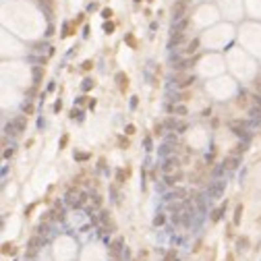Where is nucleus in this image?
Masks as SVG:
<instances>
[{"label": "nucleus", "mask_w": 261, "mask_h": 261, "mask_svg": "<svg viewBox=\"0 0 261 261\" xmlns=\"http://www.w3.org/2000/svg\"><path fill=\"white\" fill-rule=\"evenodd\" d=\"M241 207H236V216H234V222H236V224H238V222H241Z\"/></svg>", "instance_id": "20"}, {"label": "nucleus", "mask_w": 261, "mask_h": 261, "mask_svg": "<svg viewBox=\"0 0 261 261\" xmlns=\"http://www.w3.org/2000/svg\"><path fill=\"white\" fill-rule=\"evenodd\" d=\"M230 129H232L234 135H238V137L245 139V143L249 141V133H247V124L241 122V120H234V122H230Z\"/></svg>", "instance_id": "1"}, {"label": "nucleus", "mask_w": 261, "mask_h": 261, "mask_svg": "<svg viewBox=\"0 0 261 261\" xmlns=\"http://www.w3.org/2000/svg\"><path fill=\"white\" fill-rule=\"evenodd\" d=\"M23 112H27V114H31V112H33V106H31L29 102H23Z\"/></svg>", "instance_id": "17"}, {"label": "nucleus", "mask_w": 261, "mask_h": 261, "mask_svg": "<svg viewBox=\"0 0 261 261\" xmlns=\"http://www.w3.org/2000/svg\"><path fill=\"white\" fill-rule=\"evenodd\" d=\"M145 149H151V139H145Z\"/></svg>", "instance_id": "23"}, {"label": "nucleus", "mask_w": 261, "mask_h": 261, "mask_svg": "<svg viewBox=\"0 0 261 261\" xmlns=\"http://www.w3.org/2000/svg\"><path fill=\"white\" fill-rule=\"evenodd\" d=\"M182 15H185V2L180 0V2L174 4V21H180V19H182Z\"/></svg>", "instance_id": "6"}, {"label": "nucleus", "mask_w": 261, "mask_h": 261, "mask_svg": "<svg viewBox=\"0 0 261 261\" xmlns=\"http://www.w3.org/2000/svg\"><path fill=\"white\" fill-rule=\"evenodd\" d=\"M126 133H129V135H130V133H135V126H133V124H129V126H126Z\"/></svg>", "instance_id": "24"}, {"label": "nucleus", "mask_w": 261, "mask_h": 261, "mask_svg": "<svg viewBox=\"0 0 261 261\" xmlns=\"http://www.w3.org/2000/svg\"><path fill=\"white\" fill-rule=\"evenodd\" d=\"M174 114H176V116H185V114H186V106H174Z\"/></svg>", "instance_id": "13"}, {"label": "nucleus", "mask_w": 261, "mask_h": 261, "mask_svg": "<svg viewBox=\"0 0 261 261\" xmlns=\"http://www.w3.org/2000/svg\"><path fill=\"white\" fill-rule=\"evenodd\" d=\"M4 130H6L8 135H17L19 130H17V126H15V122H8L6 126H4Z\"/></svg>", "instance_id": "11"}, {"label": "nucleus", "mask_w": 261, "mask_h": 261, "mask_svg": "<svg viewBox=\"0 0 261 261\" xmlns=\"http://www.w3.org/2000/svg\"><path fill=\"white\" fill-rule=\"evenodd\" d=\"M251 118H253V124H261V108H251Z\"/></svg>", "instance_id": "7"}, {"label": "nucleus", "mask_w": 261, "mask_h": 261, "mask_svg": "<svg viewBox=\"0 0 261 261\" xmlns=\"http://www.w3.org/2000/svg\"><path fill=\"white\" fill-rule=\"evenodd\" d=\"M224 180H216V182H212V185L207 186V193L212 195V197H220L222 193H224Z\"/></svg>", "instance_id": "2"}, {"label": "nucleus", "mask_w": 261, "mask_h": 261, "mask_svg": "<svg viewBox=\"0 0 261 261\" xmlns=\"http://www.w3.org/2000/svg\"><path fill=\"white\" fill-rule=\"evenodd\" d=\"M253 85H255V89H257V91L261 93V79H255V81H253Z\"/></svg>", "instance_id": "21"}, {"label": "nucleus", "mask_w": 261, "mask_h": 261, "mask_svg": "<svg viewBox=\"0 0 261 261\" xmlns=\"http://www.w3.org/2000/svg\"><path fill=\"white\" fill-rule=\"evenodd\" d=\"M176 168H178V160H176V158H168L164 164H162V170H164L166 174H170V172L176 170Z\"/></svg>", "instance_id": "4"}, {"label": "nucleus", "mask_w": 261, "mask_h": 261, "mask_svg": "<svg viewBox=\"0 0 261 261\" xmlns=\"http://www.w3.org/2000/svg\"><path fill=\"white\" fill-rule=\"evenodd\" d=\"M13 122H15V126H17V130H19V133H21V130H25V118H23V116L17 118V120H13Z\"/></svg>", "instance_id": "10"}, {"label": "nucleus", "mask_w": 261, "mask_h": 261, "mask_svg": "<svg viewBox=\"0 0 261 261\" xmlns=\"http://www.w3.org/2000/svg\"><path fill=\"white\" fill-rule=\"evenodd\" d=\"M120 245H122V241H114V242H112V253H118V251H120Z\"/></svg>", "instance_id": "18"}, {"label": "nucleus", "mask_w": 261, "mask_h": 261, "mask_svg": "<svg viewBox=\"0 0 261 261\" xmlns=\"http://www.w3.org/2000/svg\"><path fill=\"white\" fill-rule=\"evenodd\" d=\"M44 75V71L41 69H33V79H35V83H40V77Z\"/></svg>", "instance_id": "16"}, {"label": "nucleus", "mask_w": 261, "mask_h": 261, "mask_svg": "<svg viewBox=\"0 0 261 261\" xmlns=\"http://www.w3.org/2000/svg\"><path fill=\"white\" fill-rule=\"evenodd\" d=\"M224 212V209H216V212H213V216H212V220H218V218H220V213Z\"/></svg>", "instance_id": "22"}, {"label": "nucleus", "mask_w": 261, "mask_h": 261, "mask_svg": "<svg viewBox=\"0 0 261 261\" xmlns=\"http://www.w3.org/2000/svg\"><path fill=\"white\" fill-rule=\"evenodd\" d=\"M186 25H189V19H180V21H176V23H172V35H182Z\"/></svg>", "instance_id": "3"}, {"label": "nucleus", "mask_w": 261, "mask_h": 261, "mask_svg": "<svg viewBox=\"0 0 261 261\" xmlns=\"http://www.w3.org/2000/svg\"><path fill=\"white\" fill-rule=\"evenodd\" d=\"M238 164H241V160L236 158V156H232V158H226V160H224V164H222V166H224L226 170H234Z\"/></svg>", "instance_id": "5"}, {"label": "nucleus", "mask_w": 261, "mask_h": 261, "mask_svg": "<svg viewBox=\"0 0 261 261\" xmlns=\"http://www.w3.org/2000/svg\"><path fill=\"white\" fill-rule=\"evenodd\" d=\"M178 178H180V174H174V176H172V174H168V178H166V182H168V185H174V182H176Z\"/></svg>", "instance_id": "15"}, {"label": "nucleus", "mask_w": 261, "mask_h": 261, "mask_svg": "<svg viewBox=\"0 0 261 261\" xmlns=\"http://www.w3.org/2000/svg\"><path fill=\"white\" fill-rule=\"evenodd\" d=\"M153 224H156V226H162V224H164V216H156V218H153Z\"/></svg>", "instance_id": "19"}, {"label": "nucleus", "mask_w": 261, "mask_h": 261, "mask_svg": "<svg viewBox=\"0 0 261 261\" xmlns=\"http://www.w3.org/2000/svg\"><path fill=\"white\" fill-rule=\"evenodd\" d=\"M197 46H199V40H193L191 44H189V48H186V54H193V52L197 50Z\"/></svg>", "instance_id": "12"}, {"label": "nucleus", "mask_w": 261, "mask_h": 261, "mask_svg": "<svg viewBox=\"0 0 261 261\" xmlns=\"http://www.w3.org/2000/svg\"><path fill=\"white\" fill-rule=\"evenodd\" d=\"M255 102L259 104V108H261V96H255Z\"/></svg>", "instance_id": "25"}, {"label": "nucleus", "mask_w": 261, "mask_h": 261, "mask_svg": "<svg viewBox=\"0 0 261 261\" xmlns=\"http://www.w3.org/2000/svg\"><path fill=\"white\" fill-rule=\"evenodd\" d=\"M83 91H87V89H91V87H93V81H91V79H85V81H83Z\"/></svg>", "instance_id": "14"}, {"label": "nucleus", "mask_w": 261, "mask_h": 261, "mask_svg": "<svg viewBox=\"0 0 261 261\" xmlns=\"http://www.w3.org/2000/svg\"><path fill=\"white\" fill-rule=\"evenodd\" d=\"M185 195H186V193L182 191V189H176V191H172L170 195H168V199H182Z\"/></svg>", "instance_id": "8"}, {"label": "nucleus", "mask_w": 261, "mask_h": 261, "mask_svg": "<svg viewBox=\"0 0 261 261\" xmlns=\"http://www.w3.org/2000/svg\"><path fill=\"white\" fill-rule=\"evenodd\" d=\"M178 44H182V35H172L170 44H168V48H174V46H178Z\"/></svg>", "instance_id": "9"}]
</instances>
